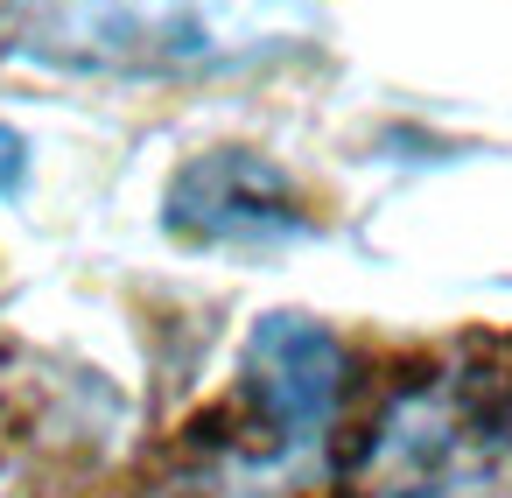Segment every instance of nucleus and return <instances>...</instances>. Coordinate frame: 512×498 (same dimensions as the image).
<instances>
[{"label": "nucleus", "instance_id": "f257e3e1", "mask_svg": "<svg viewBox=\"0 0 512 498\" xmlns=\"http://www.w3.org/2000/svg\"><path fill=\"white\" fill-rule=\"evenodd\" d=\"M8 36L29 64L106 78L197 71L225 50V29L204 0H15Z\"/></svg>", "mask_w": 512, "mask_h": 498}, {"label": "nucleus", "instance_id": "f03ea898", "mask_svg": "<svg viewBox=\"0 0 512 498\" xmlns=\"http://www.w3.org/2000/svg\"><path fill=\"white\" fill-rule=\"evenodd\" d=\"M162 225L190 246H281V239H302V204L267 155L211 148L176 169L162 197Z\"/></svg>", "mask_w": 512, "mask_h": 498}, {"label": "nucleus", "instance_id": "7ed1b4c3", "mask_svg": "<svg viewBox=\"0 0 512 498\" xmlns=\"http://www.w3.org/2000/svg\"><path fill=\"white\" fill-rule=\"evenodd\" d=\"M246 386L281 435H316L344 393V344L316 316H260L246 337Z\"/></svg>", "mask_w": 512, "mask_h": 498}, {"label": "nucleus", "instance_id": "20e7f679", "mask_svg": "<svg viewBox=\"0 0 512 498\" xmlns=\"http://www.w3.org/2000/svg\"><path fill=\"white\" fill-rule=\"evenodd\" d=\"M29 183V141L15 127H0V197H15Z\"/></svg>", "mask_w": 512, "mask_h": 498}]
</instances>
